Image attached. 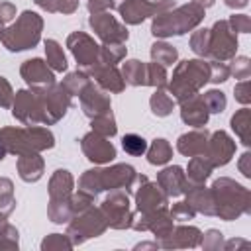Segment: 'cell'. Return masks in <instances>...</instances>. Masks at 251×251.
<instances>
[{"mask_svg":"<svg viewBox=\"0 0 251 251\" xmlns=\"http://www.w3.org/2000/svg\"><path fill=\"white\" fill-rule=\"evenodd\" d=\"M135 178H137L135 169L126 163H118L106 169H88L78 178V190H84L92 196L100 194L102 190H116V188L129 192L133 190Z\"/></svg>","mask_w":251,"mask_h":251,"instance_id":"1","label":"cell"},{"mask_svg":"<svg viewBox=\"0 0 251 251\" xmlns=\"http://www.w3.org/2000/svg\"><path fill=\"white\" fill-rule=\"evenodd\" d=\"M212 198H214V210L216 216H220L226 222L237 220L241 214H247L251 210V194L245 186L239 182L222 176L214 180L212 188Z\"/></svg>","mask_w":251,"mask_h":251,"instance_id":"2","label":"cell"},{"mask_svg":"<svg viewBox=\"0 0 251 251\" xmlns=\"http://www.w3.org/2000/svg\"><path fill=\"white\" fill-rule=\"evenodd\" d=\"M202 20H204V8L194 2H188L178 8H171L161 14H155L151 24V33L163 39L173 35H182L194 29Z\"/></svg>","mask_w":251,"mask_h":251,"instance_id":"3","label":"cell"},{"mask_svg":"<svg viewBox=\"0 0 251 251\" xmlns=\"http://www.w3.org/2000/svg\"><path fill=\"white\" fill-rule=\"evenodd\" d=\"M0 145L6 149V153H12V155L39 153V151L51 149L55 145V137L47 127H41V126L2 127Z\"/></svg>","mask_w":251,"mask_h":251,"instance_id":"4","label":"cell"},{"mask_svg":"<svg viewBox=\"0 0 251 251\" xmlns=\"http://www.w3.org/2000/svg\"><path fill=\"white\" fill-rule=\"evenodd\" d=\"M206 82H210V65H208V61L186 59V61H180L175 67L173 80L167 82V84H169V92L173 94V98L180 104V102L188 100L190 96L198 94V90Z\"/></svg>","mask_w":251,"mask_h":251,"instance_id":"5","label":"cell"},{"mask_svg":"<svg viewBox=\"0 0 251 251\" xmlns=\"http://www.w3.org/2000/svg\"><path fill=\"white\" fill-rule=\"evenodd\" d=\"M41 29H43V20L39 14L25 10L22 16L16 20V24L8 25L0 33V41L8 51H25L31 49L39 43L41 39Z\"/></svg>","mask_w":251,"mask_h":251,"instance_id":"6","label":"cell"},{"mask_svg":"<svg viewBox=\"0 0 251 251\" xmlns=\"http://www.w3.org/2000/svg\"><path fill=\"white\" fill-rule=\"evenodd\" d=\"M75 178L67 169H57L49 178V208L47 216L53 224H69L73 218L71 196Z\"/></svg>","mask_w":251,"mask_h":251,"instance_id":"7","label":"cell"},{"mask_svg":"<svg viewBox=\"0 0 251 251\" xmlns=\"http://www.w3.org/2000/svg\"><path fill=\"white\" fill-rule=\"evenodd\" d=\"M35 92V102H37V116H39V126H51L57 124L65 114L67 108L71 106V94L63 84H49L41 88H33Z\"/></svg>","mask_w":251,"mask_h":251,"instance_id":"8","label":"cell"},{"mask_svg":"<svg viewBox=\"0 0 251 251\" xmlns=\"http://www.w3.org/2000/svg\"><path fill=\"white\" fill-rule=\"evenodd\" d=\"M108 224H106V218L102 214L100 208H94L90 206L88 210L80 212V214H75L71 220H69V227H67V235L73 243V247L84 243L86 239L90 237H98L106 231Z\"/></svg>","mask_w":251,"mask_h":251,"instance_id":"9","label":"cell"},{"mask_svg":"<svg viewBox=\"0 0 251 251\" xmlns=\"http://www.w3.org/2000/svg\"><path fill=\"white\" fill-rule=\"evenodd\" d=\"M104 218H106V224L114 229H127L131 227V222H133V212H131V206H129V196L126 190L122 188H116L110 192V196H106V200L102 202L100 206Z\"/></svg>","mask_w":251,"mask_h":251,"instance_id":"10","label":"cell"},{"mask_svg":"<svg viewBox=\"0 0 251 251\" xmlns=\"http://www.w3.org/2000/svg\"><path fill=\"white\" fill-rule=\"evenodd\" d=\"M175 8V0H124L116 10L120 12L122 20L129 25H137L143 20H147L149 16L161 14L165 10Z\"/></svg>","mask_w":251,"mask_h":251,"instance_id":"11","label":"cell"},{"mask_svg":"<svg viewBox=\"0 0 251 251\" xmlns=\"http://www.w3.org/2000/svg\"><path fill=\"white\" fill-rule=\"evenodd\" d=\"M237 33L229 27L227 20H218L210 29V57L216 61H227L235 57Z\"/></svg>","mask_w":251,"mask_h":251,"instance_id":"12","label":"cell"},{"mask_svg":"<svg viewBox=\"0 0 251 251\" xmlns=\"http://www.w3.org/2000/svg\"><path fill=\"white\" fill-rule=\"evenodd\" d=\"M137 188H135V206L139 214H151L155 210L167 208V200L169 196L161 190V186L157 182H151L145 175H137L135 178Z\"/></svg>","mask_w":251,"mask_h":251,"instance_id":"13","label":"cell"},{"mask_svg":"<svg viewBox=\"0 0 251 251\" xmlns=\"http://www.w3.org/2000/svg\"><path fill=\"white\" fill-rule=\"evenodd\" d=\"M67 47L71 49V53L76 59L78 67H82L84 71L94 67L98 63V59H100V45L84 31H73L67 37Z\"/></svg>","mask_w":251,"mask_h":251,"instance_id":"14","label":"cell"},{"mask_svg":"<svg viewBox=\"0 0 251 251\" xmlns=\"http://www.w3.org/2000/svg\"><path fill=\"white\" fill-rule=\"evenodd\" d=\"M90 27L94 29V33L98 35V39L102 43H126L127 41V27L122 25L114 16H110L106 10L104 12H96L90 16L88 20Z\"/></svg>","mask_w":251,"mask_h":251,"instance_id":"15","label":"cell"},{"mask_svg":"<svg viewBox=\"0 0 251 251\" xmlns=\"http://www.w3.org/2000/svg\"><path fill=\"white\" fill-rule=\"evenodd\" d=\"M80 149L86 155V159L96 165L110 163L116 157V147L112 145L110 137H104L96 131H90L80 139Z\"/></svg>","mask_w":251,"mask_h":251,"instance_id":"16","label":"cell"},{"mask_svg":"<svg viewBox=\"0 0 251 251\" xmlns=\"http://www.w3.org/2000/svg\"><path fill=\"white\" fill-rule=\"evenodd\" d=\"M235 153V141L226 131H214L208 137V145L204 151V157L212 163V167H224L231 161Z\"/></svg>","mask_w":251,"mask_h":251,"instance_id":"17","label":"cell"},{"mask_svg":"<svg viewBox=\"0 0 251 251\" xmlns=\"http://www.w3.org/2000/svg\"><path fill=\"white\" fill-rule=\"evenodd\" d=\"M78 100H80V108L84 112V116L88 118H94V116H100V114H106L110 112V94L100 88L98 84H94L92 80L82 88V92L78 94Z\"/></svg>","mask_w":251,"mask_h":251,"instance_id":"18","label":"cell"},{"mask_svg":"<svg viewBox=\"0 0 251 251\" xmlns=\"http://www.w3.org/2000/svg\"><path fill=\"white\" fill-rule=\"evenodd\" d=\"M20 75L31 88H41V86L55 84V75H53L51 67L43 59H37V57L24 61L22 67H20Z\"/></svg>","mask_w":251,"mask_h":251,"instance_id":"19","label":"cell"},{"mask_svg":"<svg viewBox=\"0 0 251 251\" xmlns=\"http://www.w3.org/2000/svg\"><path fill=\"white\" fill-rule=\"evenodd\" d=\"M12 114L24 126H39L37 102H35L33 88H29V90H18V94H16V98L12 102Z\"/></svg>","mask_w":251,"mask_h":251,"instance_id":"20","label":"cell"},{"mask_svg":"<svg viewBox=\"0 0 251 251\" xmlns=\"http://www.w3.org/2000/svg\"><path fill=\"white\" fill-rule=\"evenodd\" d=\"M202 239V231L194 226H176L173 227V231L159 239V247L163 249H186V247H196L200 245Z\"/></svg>","mask_w":251,"mask_h":251,"instance_id":"21","label":"cell"},{"mask_svg":"<svg viewBox=\"0 0 251 251\" xmlns=\"http://www.w3.org/2000/svg\"><path fill=\"white\" fill-rule=\"evenodd\" d=\"M86 75L90 78L96 80V84L100 88H104L106 92H122L126 88V82H124V76L122 73L118 71V67L114 65H104V63H96L94 67H90L86 71Z\"/></svg>","mask_w":251,"mask_h":251,"instance_id":"22","label":"cell"},{"mask_svg":"<svg viewBox=\"0 0 251 251\" xmlns=\"http://www.w3.org/2000/svg\"><path fill=\"white\" fill-rule=\"evenodd\" d=\"M157 184L161 186V190H163L169 198H176V196L184 194L186 188H188L186 175H184L182 167H178V165H173V167L163 169V171L157 175Z\"/></svg>","mask_w":251,"mask_h":251,"instance_id":"23","label":"cell"},{"mask_svg":"<svg viewBox=\"0 0 251 251\" xmlns=\"http://www.w3.org/2000/svg\"><path fill=\"white\" fill-rule=\"evenodd\" d=\"M208 116H210V112L202 100V94H194L188 100L180 102V118L186 126L204 127L208 124Z\"/></svg>","mask_w":251,"mask_h":251,"instance_id":"24","label":"cell"},{"mask_svg":"<svg viewBox=\"0 0 251 251\" xmlns=\"http://www.w3.org/2000/svg\"><path fill=\"white\" fill-rule=\"evenodd\" d=\"M208 137H210V133H208L206 129L196 127L194 131L182 133V135L176 139V149H178V153L184 155V157L204 155L206 145H208Z\"/></svg>","mask_w":251,"mask_h":251,"instance_id":"25","label":"cell"},{"mask_svg":"<svg viewBox=\"0 0 251 251\" xmlns=\"http://www.w3.org/2000/svg\"><path fill=\"white\" fill-rule=\"evenodd\" d=\"M18 175L22 180L25 182H37L43 176L45 171V163L43 157H39V153H24L18 155Z\"/></svg>","mask_w":251,"mask_h":251,"instance_id":"26","label":"cell"},{"mask_svg":"<svg viewBox=\"0 0 251 251\" xmlns=\"http://www.w3.org/2000/svg\"><path fill=\"white\" fill-rule=\"evenodd\" d=\"M184 194H186V204H188L194 212H200V214H204V216H216L214 198H212L210 188H206L204 184L188 186Z\"/></svg>","mask_w":251,"mask_h":251,"instance_id":"27","label":"cell"},{"mask_svg":"<svg viewBox=\"0 0 251 251\" xmlns=\"http://www.w3.org/2000/svg\"><path fill=\"white\" fill-rule=\"evenodd\" d=\"M212 163L204 157V155H196V157H190L188 161V169H186V182L188 186H198V184H204L206 178L212 175Z\"/></svg>","mask_w":251,"mask_h":251,"instance_id":"28","label":"cell"},{"mask_svg":"<svg viewBox=\"0 0 251 251\" xmlns=\"http://www.w3.org/2000/svg\"><path fill=\"white\" fill-rule=\"evenodd\" d=\"M124 82L129 86H147V63L129 59L122 67Z\"/></svg>","mask_w":251,"mask_h":251,"instance_id":"29","label":"cell"},{"mask_svg":"<svg viewBox=\"0 0 251 251\" xmlns=\"http://www.w3.org/2000/svg\"><path fill=\"white\" fill-rule=\"evenodd\" d=\"M231 129L235 131V135L241 139L243 145L251 143V110L249 108H241V110H237L233 114Z\"/></svg>","mask_w":251,"mask_h":251,"instance_id":"30","label":"cell"},{"mask_svg":"<svg viewBox=\"0 0 251 251\" xmlns=\"http://www.w3.org/2000/svg\"><path fill=\"white\" fill-rule=\"evenodd\" d=\"M171 157H173V147L163 137L153 139V143L147 147V161H149V165H165V163L171 161Z\"/></svg>","mask_w":251,"mask_h":251,"instance_id":"31","label":"cell"},{"mask_svg":"<svg viewBox=\"0 0 251 251\" xmlns=\"http://www.w3.org/2000/svg\"><path fill=\"white\" fill-rule=\"evenodd\" d=\"M45 57H47V65L51 67L53 73H63L67 71V57L63 53V47L55 41V39H47L45 41Z\"/></svg>","mask_w":251,"mask_h":251,"instance_id":"32","label":"cell"},{"mask_svg":"<svg viewBox=\"0 0 251 251\" xmlns=\"http://www.w3.org/2000/svg\"><path fill=\"white\" fill-rule=\"evenodd\" d=\"M151 59L163 67H173L178 59V51H176V47H173L165 41H155L151 45Z\"/></svg>","mask_w":251,"mask_h":251,"instance_id":"33","label":"cell"},{"mask_svg":"<svg viewBox=\"0 0 251 251\" xmlns=\"http://www.w3.org/2000/svg\"><path fill=\"white\" fill-rule=\"evenodd\" d=\"M149 104H151V112H153L155 116H159V118L169 116V114L173 112V108H175L173 96H169L167 92H163V88H157V90L151 94Z\"/></svg>","mask_w":251,"mask_h":251,"instance_id":"34","label":"cell"},{"mask_svg":"<svg viewBox=\"0 0 251 251\" xmlns=\"http://www.w3.org/2000/svg\"><path fill=\"white\" fill-rule=\"evenodd\" d=\"M126 43H104L100 45V59L98 63H104V65H118L124 57H126Z\"/></svg>","mask_w":251,"mask_h":251,"instance_id":"35","label":"cell"},{"mask_svg":"<svg viewBox=\"0 0 251 251\" xmlns=\"http://www.w3.org/2000/svg\"><path fill=\"white\" fill-rule=\"evenodd\" d=\"M92 120V131L104 135V137H114L116 131H118V126H116V120H114V114L112 112H106V114H100V116H94L90 118Z\"/></svg>","mask_w":251,"mask_h":251,"instance_id":"36","label":"cell"},{"mask_svg":"<svg viewBox=\"0 0 251 251\" xmlns=\"http://www.w3.org/2000/svg\"><path fill=\"white\" fill-rule=\"evenodd\" d=\"M33 2L51 14H73L78 8V0H33Z\"/></svg>","mask_w":251,"mask_h":251,"instance_id":"37","label":"cell"},{"mask_svg":"<svg viewBox=\"0 0 251 251\" xmlns=\"http://www.w3.org/2000/svg\"><path fill=\"white\" fill-rule=\"evenodd\" d=\"M90 80H92V78L86 75V71H75V73H69L61 84L69 90L71 96H78V94L82 92V88H84Z\"/></svg>","mask_w":251,"mask_h":251,"instance_id":"38","label":"cell"},{"mask_svg":"<svg viewBox=\"0 0 251 251\" xmlns=\"http://www.w3.org/2000/svg\"><path fill=\"white\" fill-rule=\"evenodd\" d=\"M16 206V198H14V184L10 178H0V212L4 216H10V212Z\"/></svg>","mask_w":251,"mask_h":251,"instance_id":"39","label":"cell"},{"mask_svg":"<svg viewBox=\"0 0 251 251\" xmlns=\"http://www.w3.org/2000/svg\"><path fill=\"white\" fill-rule=\"evenodd\" d=\"M190 49L198 57H210V29H196L190 35Z\"/></svg>","mask_w":251,"mask_h":251,"instance_id":"40","label":"cell"},{"mask_svg":"<svg viewBox=\"0 0 251 251\" xmlns=\"http://www.w3.org/2000/svg\"><path fill=\"white\" fill-rule=\"evenodd\" d=\"M202 100H204V104H206V108H208L210 114H222L226 110V104H227L226 94L222 90H216V88L204 92L202 94Z\"/></svg>","mask_w":251,"mask_h":251,"instance_id":"41","label":"cell"},{"mask_svg":"<svg viewBox=\"0 0 251 251\" xmlns=\"http://www.w3.org/2000/svg\"><path fill=\"white\" fill-rule=\"evenodd\" d=\"M122 147H124V151L127 155L139 157V155H143L147 151V141L137 133H127V135L122 137Z\"/></svg>","mask_w":251,"mask_h":251,"instance_id":"42","label":"cell"},{"mask_svg":"<svg viewBox=\"0 0 251 251\" xmlns=\"http://www.w3.org/2000/svg\"><path fill=\"white\" fill-rule=\"evenodd\" d=\"M147 86H155V88L167 86V71L163 65L155 63V61L147 63Z\"/></svg>","mask_w":251,"mask_h":251,"instance_id":"43","label":"cell"},{"mask_svg":"<svg viewBox=\"0 0 251 251\" xmlns=\"http://www.w3.org/2000/svg\"><path fill=\"white\" fill-rule=\"evenodd\" d=\"M20 245V237H18V229L4 222L0 226V249H18Z\"/></svg>","mask_w":251,"mask_h":251,"instance_id":"44","label":"cell"},{"mask_svg":"<svg viewBox=\"0 0 251 251\" xmlns=\"http://www.w3.org/2000/svg\"><path fill=\"white\" fill-rule=\"evenodd\" d=\"M94 198H96V196H92V194H88V192H84V190L73 192V196H71V210H73V216H75V214H80V212H84V210H88V208L94 204Z\"/></svg>","mask_w":251,"mask_h":251,"instance_id":"45","label":"cell"},{"mask_svg":"<svg viewBox=\"0 0 251 251\" xmlns=\"http://www.w3.org/2000/svg\"><path fill=\"white\" fill-rule=\"evenodd\" d=\"M41 249L43 251H51V249H73V243L69 239V235L65 233H51L41 241Z\"/></svg>","mask_w":251,"mask_h":251,"instance_id":"46","label":"cell"},{"mask_svg":"<svg viewBox=\"0 0 251 251\" xmlns=\"http://www.w3.org/2000/svg\"><path fill=\"white\" fill-rule=\"evenodd\" d=\"M208 65H210V82L220 84L229 78V65H226L224 61L212 59V61H208Z\"/></svg>","mask_w":251,"mask_h":251,"instance_id":"47","label":"cell"},{"mask_svg":"<svg viewBox=\"0 0 251 251\" xmlns=\"http://www.w3.org/2000/svg\"><path fill=\"white\" fill-rule=\"evenodd\" d=\"M229 75H233L235 78H249L251 75V61L247 57H231V67H229Z\"/></svg>","mask_w":251,"mask_h":251,"instance_id":"48","label":"cell"},{"mask_svg":"<svg viewBox=\"0 0 251 251\" xmlns=\"http://www.w3.org/2000/svg\"><path fill=\"white\" fill-rule=\"evenodd\" d=\"M200 245H202L204 249H210V251L222 249V247H224V235H222V231H218V229H208L206 233H202Z\"/></svg>","mask_w":251,"mask_h":251,"instance_id":"49","label":"cell"},{"mask_svg":"<svg viewBox=\"0 0 251 251\" xmlns=\"http://www.w3.org/2000/svg\"><path fill=\"white\" fill-rule=\"evenodd\" d=\"M169 212H171L173 220H176V222H186V220H192V218L196 216V212L186 204V200H184V202H176V204H173V208H171Z\"/></svg>","mask_w":251,"mask_h":251,"instance_id":"50","label":"cell"},{"mask_svg":"<svg viewBox=\"0 0 251 251\" xmlns=\"http://www.w3.org/2000/svg\"><path fill=\"white\" fill-rule=\"evenodd\" d=\"M227 24L235 33H249L251 31V18L245 14H233L227 20Z\"/></svg>","mask_w":251,"mask_h":251,"instance_id":"51","label":"cell"},{"mask_svg":"<svg viewBox=\"0 0 251 251\" xmlns=\"http://www.w3.org/2000/svg\"><path fill=\"white\" fill-rule=\"evenodd\" d=\"M14 102V90H12V84L0 76V108H10Z\"/></svg>","mask_w":251,"mask_h":251,"instance_id":"52","label":"cell"},{"mask_svg":"<svg viewBox=\"0 0 251 251\" xmlns=\"http://www.w3.org/2000/svg\"><path fill=\"white\" fill-rule=\"evenodd\" d=\"M249 88H251L249 78H243L241 82H237V84H235V88H233V92H235V100H237V102H241V104H249V102H251Z\"/></svg>","mask_w":251,"mask_h":251,"instance_id":"53","label":"cell"},{"mask_svg":"<svg viewBox=\"0 0 251 251\" xmlns=\"http://www.w3.org/2000/svg\"><path fill=\"white\" fill-rule=\"evenodd\" d=\"M16 18V6L12 2H0V22L8 24Z\"/></svg>","mask_w":251,"mask_h":251,"instance_id":"54","label":"cell"},{"mask_svg":"<svg viewBox=\"0 0 251 251\" xmlns=\"http://www.w3.org/2000/svg\"><path fill=\"white\" fill-rule=\"evenodd\" d=\"M237 167H239V171H241L243 176L251 178V153H243L241 159L237 161Z\"/></svg>","mask_w":251,"mask_h":251,"instance_id":"55","label":"cell"},{"mask_svg":"<svg viewBox=\"0 0 251 251\" xmlns=\"http://www.w3.org/2000/svg\"><path fill=\"white\" fill-rule=\"evenodd\" d=\"M86 6H88V12H90V14L104 12L106 8H110L108 0H88V2H86Z\"/></svg>","mask_w":251,"mask_h":251,"instance_id":"56","label":"cell"},{"mask_svg":"<svg viewBox=\"0 0 251 251\" xmlns=\"http://www.w3.org/2000/svg\"><path fill=\"white\" fill-rule=\"evenodd\" d=\"M247 245H249V243H247L245 239H231V241H226V243H224V249L229 251V249H233V247H247Z\"/></svg>","mask_w":251,"mask_h":251,"instance_id":"57","label":"cell"},{"mask_svg":"<svg viewBox=\"0 0 251 251\" xmlns=\"http://www.w3.org/2000/svg\"><path fill=\"white\" fill-rule=\"evenodd\" d=\"M224 2L229 8H243V6H247V0H224Z\"/></svg>","mask_w":251,"mask_h":251,"instance_id":"58","label":"cell"},{"mask_svg":"<svg viewBox=\"0 0 251 251\" xmlns=\"http://www.w3.org/2000/svg\"><path fill=\"white\" fill-rule=\"evenodd\" d=\"M190 2H194V4H198V6H202V8L206 10V8H210L216 0H190Z\"/></svg>","mask_w":251,"mask_h":251,"instance_id":"59","label":"cell"},{"mask_svg":"<svg viewBox=\"0 0 251 251\" xmlns=\"http://www.w3.org/2000/svg\"><path fill=\"white\" fill-rule=\"evenodd\" d=\"M159 247V243L155 241V243H139V245H135V249H157Z\"/></svg>","mask_w":251,"mask_h":251,"instance_id":"60","label":"cell"},{"mask_svg":"<svg viewBox=\"0 0 251 251\" xmlns=\"http://www.w3.org/2000/svg\"><path fill=\"white\" fill-rule=\"evenodd\" d=\"M4 157H6V149H4V147H2V145H0V161H2V159H4Z\"/></svg>","mask_w":251,"mask_h":251,"instance_id":"61","label":"cell"},{"mask_svg":"<svg viewBox=\"0 0 251 251\" xmlns=\"http://www.w3.org/2000/svg\"><path fill=\"white\" fill-rule=\"evenodd\" d=\"M2 29H4V24H2V22H0V33H2Z\"/></svg>","mask_w":251,"mask_h":251,"instance_id":"62","label":"cell"}]
</instances>
